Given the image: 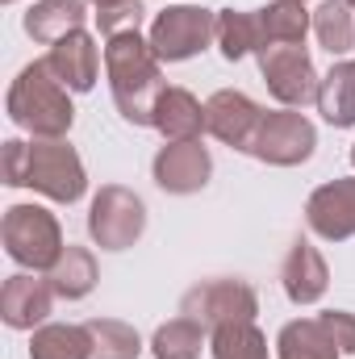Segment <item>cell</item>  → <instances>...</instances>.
Listing matches in <instances>:
<instances>
[{"mask_svg":"<svg viewBox=\"0 0 355 359\" xmlns=\"http://www.w3.org/2000/svg\"><path fill=\"white\" fill-rule=\"evenodd\" d=\"M0 176L8 188H34L59 205H76L88 188L84 159L67 138H34V142L8 138L4 159H0Z\"/></svg>","mask_w":355,"mask_h":359,"instance_id":"1","label":"cell"},{"mask_svg":"<svg viewBox=\"0 0 355 359\" xmlns=\"http://www.w3.org/2000/svg\"><path fill=\"white\" fill-rule=\"evenodd\" d=\"M105 76H109V92H113L117 113L130 126H151L155 100L168 88L151 38H142L138 29L105 38Z\"/></svg>","mask_w":355,"mask_h":359,"instance_id":"2","label":"cell"},{"mask_svg":"<svg viewBox=\"0 0 355 359\" xmlns=\"http://www.w3.org/2000/svg\"><path fill=\"white\" fill-rule=\"evenodd\" d=\"M4 113L13 126H21L34 138H67L76 121L72 92L55 80L46 59H34L17 72V80L8 84V96H4Z\"/></svg>","mask_w":355,"mask_h":359,"instance_id":"3","label":"cell"},{"mask_svg":"<svg viewBox=\"0 0 355 359\" xmlns=\"http://www.w3.org/2000/svg\"><path fill=\"white\" fill-rule=\"evenodd\" d=\"M0 238H4V255L25 271H51L67 247L59 217L42 205H8L0 222Z\"/></svg>","mask_w":355,"mask_h":359,"instance_id":"4","label":"cell"},{"mask_svg":"<svg viewBox=\"0 0 355 359\" xmlns=\"http://www.w3.org/2000/svg\"><path fill=\"white\" fill-rule=\"evenodd\" d=\"M88 234L100 251H126L147 234V201L126 184H105L88 205Z\"/></svg>","mask_w":355,"mask_h":359,"instance_id":"5","label":"cell"},{"mask_svg":"<svg viewBox=\"0 0 355 359\" xmlns=\"http://www.w3.org/2000/svg\"><path fill=\"white\" fill-rule=\"evenodd\" d=\"M151 46L159 63H184L196 59L205 46L217 42V13L201 4H172L151 21Z\"/></svg>","mask_w":355,"mask_h":359,"instance_id":"6","label":"cell"},{"mask_svg":"<svg viewBox=\"0 0 355 359\" xmlns=\"http://www.w3.org/2000/svg\"><path fill=\"white\" fill-rule=\"evenodd\" d=\"M180 313L217 330V326H230V322H255L260 313V292L247 284V280H230V276H217V280H205L196 288H188L180 297Z\"/></svg>","mask_w":355,"mask_h":359,"instance_id":"7","label":"cell"},{"mask_svg":"<svg viewBox=\"0 0 355 359\" xmlns=\"http://www.w3.org/2000/svg\"><path fill=\"white\" fill-rule=\"evenodd\" d=\"M260 59V76H264L267 92L284 104V109H305V104H318V88H322V76L301 46H267L255 55Z\"/></svg>","mask_w":355,"mask_h":359,"instance_id":"8","label":"cell"},{"mask_svg":"<svg viewBox=\"0 0 355 359\" xmlns=\"http://www.w3.org/2000/svg\"><path fill=\"white\" fill-rule=\"evenodd\" d=\"M314 147H318V130L301 109H272L264 113L251 155L267 168H297L314 155Z\"/></svg>","mask_w":355,"mask_h":359,"instance_id":"9","label":"cell"},{"mask_svg":"<svg viewBox=\"0 0 355 359\" xmlns=\"http://www.w3.org/2000/svg\"><path fill=\"white\" fill-rule=\"evenodd\" d=\"M260 126H264V109H260L247 92L222 88L205 100V130H209L217 142L234 147V151H247V155H251Z\"/></svg>","mask_w":355,"mask_h":359,"instance_id":"10","label":"cell"},{"mask_svg":"<svg viewBox=\"0 0 355 359\" xmlns=\"http://www.w3.org/2000/svg\"><path fill=\"white\" fill-rule=\"evenodd\" d=\"M305 226L326 243L355 238V176L326 180L305 201Z\"/></svg>","mask_w":355,"mask_h":359,"instance_id":"11","label":"cell"},{"mask_svg":"<svg viewBox=\"0 0 355 359\" xmlns=\"http://www.w3.org/2000/svg\"><path fill=\"white\" fill-rule=\"evenodd\" d=\"M151 172H155V184L163 192L192 196L213 176V155H209V147H201V138H192V142H168V147H159Z\"/></svg>","mask_w":355,"mask_h":359,"instance_id":"12","label":"cell"},{"mask_svg":"<svg viewBox=\"0 0 355 359\" xmlns=\"http://www.w3.org/2000/svg\"><path fill=\"white\" fill-rule=\"evenodd\" d=\"M55 309V288L38 271H17L0 288V318L8 330H38Z\"/></svg>","mask_w":355,"mask_h":359,"instance_id":"13","label":"cell"},{"mask_svg":"<svg viewBox=\"0 0 355 359\" xmlns=\"http://www.w3.org/2000/svg\"><path fill=\"white\" fill-rule=\"evenodd\" d=\"M280 288L293 305H318L330 288V268L322 259V251L309 243V238H297L284 255V268H280Z\"/></svg>","mask_w":355,"mask_h":359,"instance_id":"14","label":"cell"},{"mask_svg":"<svg viewBox=\"0 0 355 359\" xmlns=\"http://www.w3.org/2000/svg\"><path fill=\"white\" fill-rule=\"evenodd\" d=\"M46 63L67 92H92L96 76H100V46H96V38L88 29H76V34H67L51 46Z\"/></svg>","mask_w":355,"mask_h":359,"instance_id":"15","label":"cell"},{"mask_svg":"<svg viewBox=\"0 0 355 359\" xmlns=\"http://www.w3.org/2000/svg\"><path fill=\"white\" fill-rule=\"evenodd\" d=\"M255 29H260V50H267V46H301L305 34L314 29V13L301 0H272L264 8H255Z\"/></svg>","mask_w":355,"mask_h":359,"instance_id":"16","label":"cell"},{"mask_svg":"<svg viewBox=\"0 0 355 359\" xmlns=\"http://www.w3.org/2000/svg\"><path fill=\"white\" fill-rule=\"evenodd\" d=\"M151 126L168 138V142H192L205 134V104L188 88H163L155 100V117Z\"/></svg>","mask_w":355,"mask_h":359,"instance_id":"17","label":"cell"},{"mask_svg":"<svg viewBox=\"0 0 355 359\" xmlns=\"http://www.w3.org/2000/svg\"><path fill=\"white\" fill-rule=\"evenodd\" d=\"M88 0H34L25 13V34L42 46H55L59 38L84 29Z\"/></svg>","mask_w":355,"mask_h":359,"instance_id":"18","label":"cell"},{"mask_svg":"<svg viewBox=\"0 0 355 359\" xmlns=\"http://www.w3.org/2000/svg\"><path fill=\"white\" fill-rule=\"evenodd\" d=\"M46 280H51V288H55L59 301H84L92 288H96V280H100V271H96V255H92L88 247L67 243L63 255L55 259V268L46 271Z\"/></svg>","mask_w":355,"mask_h":359,"instance_id":"19","label":"cell"},{"mask_svg":"<svg viewBox=\"0 0 355 359\" xmlns=\"http://www.w3.org/2000/svg\"><path fill=\"white\" fill-rule=\"evenodd\" d=\"M29 359H96L92 330L76 322H46L29 330Z\"/></svg>","mask_w":355,"mask_h":359,"instance_id":"20","label":"cell"},{"mask_svg":"<svg viewBox=\"0 0 355 359\" xmlns=\"http://www.w3.org/2000/svg\"><path fill=\"white\" fill-rule=\"evenodd\" d=\"M318 113L322 121H330L335 130H351L355 126V59H339L318 88Z\"/></svg>","mask_w":355,"mask_h":359,"instance_id":"21","label":"cell"},{"mask_svg":"<svg viewBox=\"0 0 355 359\" xmlns=\"http://www.w3.org/2000/svg\"><path fill=\"white\" fill-rule=\"evenodd\" d=\"M276 359H343L318 318H297L276 334Z\"/></svg>","mask_w":355,"mask_h":359,"instance_id":"22","label":"cell"},{"mask_svg":"<svg viewBox=\"0 0 355 359\" xmlns=\"http://www.w3.org/2000/svg\"><path fill=\"white\" fill-rule=\"evenodd\" d=\"M209 326L192 322V318H172L151 334V355L155 359H201V351L209 347Z\"/></svg>","mask_w":355,"mask_h":359,"instance_id":"23","label":"cell"},{"mask_svg":"<svg viewBox=\"0 0 355 359\" xmlns=\"http://www.w3.org/2000/svg\"><path fill=\"white\" fill-rule=\"evenodd\" d=\"M314 38L318 46H326L339 59L355 50V8L347 0H322L314 13Z\"/></svg>","mask_w":355,"mask_h":359,"instance_id":"24","label":"cell"},{"mask_svg":"<svg viewBox=\"0 0 355 359\" xmlns=\"http://www.w3.org/2000/svg\"><path fill=\"white\" fill-rule=\"evenodd\" d=\"M213 359H267V339L255 322H230L209 334Z\"/></svg>","mask_w":355,"mask_h":359,"instance_id":"25","label":"cell"},{"mask_svg":"<svg viewBox=\"0 0 355 359\" xmlns=\"http://www.w3.org/2000/svg\"><path fill=\"white\" fill-rule=\"evenodd\" d=\"M217 50H222V59H230V63H239V59L255 55V50H260L255 13L222 8V13H217Z\"/></svg>","mask_w":355,"mask_h":359,"instance_id":"26","label":"cell"},{"mask_svg":"<svg viewBox=\"0 0 355 359\" xmlns=\"http://www.w3.org/2000/svg\"><path fill=\"white\" fill-rule=\"evenodd\" d=\"M84 326L92 330L96 359H138L142 355V334L130 322H121V318H92Z\"/></svg>","mask_w":355,"mask_h":359,"instance_id":"27","label":"cell"},{"mask_svg":"<svg viewBox=\"0 0 355 359\" xmlns=\"http://www.w3.org/2000/svg\"><path fill=\"white\" fill-rule=\"evenodd\" d=\"M142 0H121V4H109V8H96V25L105 38L113 34H130V29H142Z\"/></svg>","mask_w":355,"mask_h":359,"instance_id":"28","label":"cell"},{"mask_svg":"<svg viewBox=\"0 0 355 359\" xmlns=\"http://www.w3.org/2000/svg\"><path fill=\"white\" fill-rule=\"evenodd\" d=\"M318 322L326 326V334L335 339V347L343 355H355V313H347V309H326V313H318Z\"/></svg>","mask_w":355,"mask_h":359,"instance_id":"29","label":"cell"},{"mask_svg":"<svg viewBox=\"0 0 355 359\" xmlns=\"http://www.w3.org/2000/svg\"><path fill=\"white\" fill-rule=\"evenodd\" d=\"M88 4H96V8H109V4H121V0H88Z\"/></svg>","mask_w":355,"mask_h":359,"instance_id":"30","label":"cell"},{"mask_svg":"<svg viewBox=\"0 0 355 359\" xmlns=\"http://www.w3.org/2000/svg\"><path fill=\"white\" fill-rule=\"evenodd\" d=\"M351 168H355V142H351Z\"/></svg>","mask_w":355,"mask_h":359,"instance_id":"31","label":"cell"},{"mask_svg":"<svg viewBox=\"0 0 355 359\" xmlns=\"http://www.w3.org/2000/svg\"><path fill=\"white\" fill-rule=\"evenodd\" d=\"M0 4H17V0H0Z\"/></svg>","mask_w":355,"mask_h":359,"instance_id":"32","label":"cell"},{"mask_svg":"<svg viewBox=\"0 0 355 359\" xmlns=\"http://www.w3.org/2000/svg\"><path fill=\"white\" fill-rule=\"evenodd\" d=\"M347 4H351V8H355V0H347Z\"/></svg>","mask_w":355,"mask_h":359,"instance_id":"33","label":"cell"},{"mask_svg":"<svg viewBox=\"0 0 355 359\" xmlns=\"http://www.w3.org/2000/svg\"><path fill=\"white\" fill-rule=\"evenodd\" d=\"M301 4H305V0H301Z\"/></svg>","mask_w":355,"mask_h":359,"instance_id":"34","label":"cell"}]
</instances>
